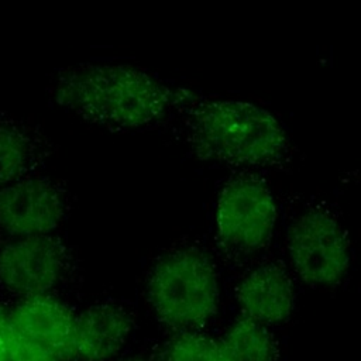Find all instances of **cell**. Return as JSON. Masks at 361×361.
Wrapping results in <instances>:
<instances>
[{"label": "cell", "instance_id": "1", "mask_svg": "<svg viewBox=\"0 0 361 361\" xmlns=\"http://www.w3.org/2000/svg\"><path fill=\"white\" fill-rule=\"evenodd\" d=\"M58 106L86 121L128 130L157 123L178 106L173 90L148 72L123 63H83L59 73L54 85Z\"/></svg>", "mask_w": 361, "mask_h": 361}, {"label": "cell", "instance_id": "2", "mask_svg": "<svg viewBox=\"0 0 361 361\" xmlns=\"http://www.w3.org/2000/svg\"><path fill=\"white\" fill-rule=\"evenodd\" d=\"M176 107L185 113L188 142L200 159L268 166L281 162L288 154L283 127L257 104L203 99L183 89Z\"/></svg>", "mask_w": 361, "mask_h": 361}, {"label": "cell", "instance_id": "3", "mask_svg": "<svg viewBox=\"0 0 361 361\" xmlns=\"http://www.w3.org/2000/svg\"><path fill=\"white\" fill-rule=\"evenodd\" d=\"M147 295L157 317L176 331H192L217 312L219 283L209 258L195 248L164 255L152 268Z\"/></svg>", "mask_w": 361, "mask_h": 361}, {"label": "cell", "instance_id": "4", "mask_svg": "<svg viewBox=\"0 0 361 361\" xmlns=\"http://www.w3.org/2000/svg\"><path fill=\"white\" fill-rule=\"evenodd\" d=\"M276 207L268 186L254 176H238L221 190L217 203V235L224 248L252 254L272 235Z\"/></svg>", "mask_w": 361, "mask_h": 361}, {"label": "cell", "instance_id": "5", "mask_svg": "<svg viewBox=\"0 0 361 361\" xmlns=\"http://www.w3.org/2000/svg\"><path fill=\"white\" fill-rule=\"evenodd\" d=\"M288 248L296 274L309 285H336L348 271L347 235L337 219L323 209H310L298 217Z\"/></svg>", "mask_w": 361, "mask_h": 361}, {"label": "cell", "instance_id": "6", "mask_svg": "<svg viewBox=\"0 0 361 361\" xmlns=\"http://www.w3.org/2000/svg\"><path fill=\"white\" fill-rule=\"evenodd\" d=\"M69 268L68 247L54 234L8 238L0 245V285L20 299L52 295Z\"/></svg>", "mask_w": 361, "mask_h": 361}, {"label": "cell", "instance_id": "7", "mask_svg": "<svg viewBox=\"0 0 361 361\" xmlns=\"http://www.w3.org/2000/svg\"><path fill=\"white\" fill-rule=\"evenodd\" d=\"M68 212L63 189L30 173L0 190V233L7 238L52 235Z\"/></svg>", "mask_w": 361, "mask_h": 361}, {"label": "cell", "instance_id": "8", "mask_svg": "<svg viewBox=\"0 0 361 361\" xmlns=\"http://www.w3.org/2000/svg\"><path fill=\"white\" fill-rule=\"evenodd\" d=\"M8 319L18 337L45 348L59 361L73 358L76 316L54 295L18 299Z\"/></svg>", "mask_w": 361, "mask_h": 361}, {"label": "cell", "instance_id": "9", "mask_svg": "<svg viewBox=\"0 0 361 361\" xmlns=\"http://www.w3.org/2000/svg\"><path fill=\"white\" fill-rule=\"evenodd\" d=\"M134 326L131 313L121 305L102 302L89 306L75 320L73 358L106 361L127 341Z\"/></svg>", "mask_w": 361, "mask_h": 361}, {"label": "cell", "instance_id": "10", "mask_svg": "<svg viewBox=\"0 0 361 361\" xmlns=\"http://www.w3.org/2000/svg\"><path fill=\"white\" fill-rule=\"evenodd\" d=\"M235 298L244 317L269 326L289 319L295 305V288L283 267L265 264L240 281Z\"/></svg>", "mask_w": 361, "mask_h": 361}, {"label": "cell", "instance_id": "11", "mask_svg": "<svg viewBox=\"0 0 361 361\" xmlns=\"http://www.w3.org/2000/svg\"><path fill=\"white\" fill-rule=\"evenodd\" d=\"M42 159V144L23 123L0 117V190L34 173Z\"/></svg>", "mask_w": 361, "mask_h": 361}, {"label": "cell", "instance_id": "12", "mask_svg": "<svg viewBox=\"0 0 361 361\" xmlns=\"http://www.w3.org/2000/svg\"><path fill=\"white\" fill-rule=\"evenodd\" d=\"M224 361H278L279 344L267 326L241 316L219 341Z\"/></svg>", "mask_w": 361, "mask_h": 361}, {"label": "cell", "instance_id": "13", "mask_svg": "<svg viewBox=\"0 0 361 361\" xmlns=\"http://www.w3.org/2000/svg\"><path fill=\"white\" fill-rule=\"evenodd\" d=\"M159 361H224L219 341L192 331H176L159 351Z\"/></svg>", "mask_w": 361, "mask_h": 361}, {"label": "cell", "instance_id": "14", "mask_svg": "<svg viewBox=\"0 0 361 361\" xmlns=\"http://www.w3.org/2000/svg\"><path fill=\"white\" fill-rule=\"evenodd\" d=\"M10 361H59L52 353L45 348L18 337L13 331V343Z\"/></svg>", "mask_w": 361, "mask_h": 361}, {"label": "cell", "instance_id": "15", "mask_svg": "<svg viewBox=\"0 0 361 361\" xmlns=\"http://www.w3.org/2000/svg\"><path fill=\"white\" fill-rule=\"evenodd\" d=\"M13 343V329L8 319V313H6L0 307V361H10Z\"/></svg>", "mask_w": 361, "mask_h": 361}, {"label": "cell", "instance_id": "16", "mask_svg": "<svg viewBox=\"0 0 361 361\" xmlns=\"http://www.w3.org/2000/svg\"><path fill=\"white\" fill-rule=\"evenodd\" d=\"M118 361H148L142 357H128V358H123V360H118Z\"/></svg>", "mask_w": 361, "mask_h": 361}]
</instances>
